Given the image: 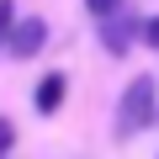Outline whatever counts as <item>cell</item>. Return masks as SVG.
Listing matches in <instances>:
<instances>
[{
  "label": "cell",
  "mask_w": 159,
  "mask_h": 159,
  "mask_svg": "<svg viewBox=\"0 0 159 159\" xmlns=\"http://www.w3.org/2000/svg\"><path fill=\"white\" fill-rule=\"evenodd\" d=\"M154 96H159L154 74H138L122 90V101H117V138H133V133H143L154 122Z\"/></svg>",
  "instance_id": "1"
},
{
  "label": "cell",
  "mask_w": 159,
  "mask_h": 159,
  "mask_svg": "<svg viewBox=\"0 0 159 159\" xmlns=\"http://www.w3.org/2000/svg\"><path fill=\"white\" fill-rule=\"evenodd\" d=\"M11 21H16V6H11V0H0V53H6V32H11Z\"/></svg>",
  "instance_id": "5"
},
{
  "label": "cell",
  "mask_w": 159,
  "mask_h": 159,
  "mask_svg": "<svg viewBox=\"0 0 159 159\" xmlns=\"http://www.w3.org/2000/svg\"><path fill=\"white\" fill-rule=\"evenodd\" d=\"M43 43H48V21H43V16H21V21H11V32H6V53H11V58H37Z\"/></svg>",
  "instance_id": "2"
},
{
  "label": "cell",
  "mask_w": 159,
  "mask_h": 159,
  "mask_svg": "<svg viewBox=\"0 0 159 159\" xmlns=\"http://www.w3.org/2000/svg\"><path fill=\"white\" fill-rule=\"evenodd\" d=\"M85 6H90V16H96V21H101V16H111V11H117V6H122V0H85Z\"/></svg>",
  "instance_id": "6"
},
{
  "label": "cell",
  "mask_w": 159,
  "mask_h": 159,
  "mask_svg": "<svg viewBox=\"0 0 159 159\" xmlns=\"http://www.w3.org/2000/svg\"><path fill=\"white\" fill-rule=\"evenodd\" d=\"M0 159H6V154H0Z\"/></svg>",
  "instance_id": "9"
},
{
  "label": "cell",
  "mask_w": 159,
  "mask_h": 159,
  "mask_svg": "<svg viewBox=\"0 0 159 159\" xmlns=\"http://www.w3.org/2000/svg\"><path fill=\"white\" fill-rule=\"evenodd\" d=\"M64 96H69V80L53 69V74H43V80H37V96H32V106H37L43 117H53V111L64 106Z\"/></svg>",
  "instance_id": "4"
},
{
  "label": "cell",
  "mask_w": 159,
  "mask_h": 159,
  "mask_svg": "<svg viewBox=\"0 0 159 159\" xmlns=\"http://www.w3.org/2000/svg\"><path fill=\"white\" fill-rule=\"evenodd\" d=\"M101 43H106V53H111V58H122V53H127V43H133V16H127L122 6H117L111 16H101Z\"/></svg>",
  "instance_id": "3"
},
{
  "label": "cell",
  "mask_w": 159,
  "mask_h": 159,
  "mask_svg": "<svg viewBox=\"0 0 159 159\" xmlns=\"http://www.w3.org/2000/svg\"><path fill=\"white\" fill-rule=\"evenodd\" d=\"M138 32H143V43H148V48H159V16H148Z\"/></svg>",
  "instance_id": "7"
},
{
  "label": "cell",
  "mask_w": 159,
  "mask_h": 159,
  "mask_svg": "<svg viewBox=\"0 0 159 159\" xmlns=\"http://www.w3.org/2000/svg\"><path fill=\"white\" fill-rule=\"evenodd\" d=\"M11 143H16V127H11V122H6V117H0V154H6V148H11Z\"/></svg>",
  "instance_id": "8"
}]
</instances>
